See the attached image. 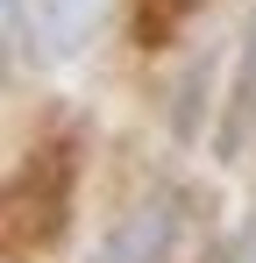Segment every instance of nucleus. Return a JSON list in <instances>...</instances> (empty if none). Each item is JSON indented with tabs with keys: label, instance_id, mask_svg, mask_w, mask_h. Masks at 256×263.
Here are the masks:
<instances>
[{
	"label": "nucleus",
	"instance_id": "obj_3",
	"mask_svg": "<svg viewBox=\"0 0 256 263\" xmlns=\"http://www.w3.org/2000/svg\"><path fill=\"white\" fill-rule=\"evenodd\" d=\"M256 121V22H249V43H242V71H235V121H228V135H221V149L235 157L242 149V128Z\"/></svg>",
	"mask_w": 256,
	"mask_h": 263
},
{
	"label": "nucleus",
	"instance_id": "obj_2",
	"mask_svg": "<svg viewBox=\"0 0 256 263\" xmlns=\"http://www.w3.org/2000/svg\"><path fill=\"white\" fill-rule=\"evenodd\" d=\"M178 228H185L178 192H157V199H142V206H135V214L107 235L100 263H164V256H171V242H178Z\"/></svg>",
	"mask_w": 256,
	"mask_h": 263
},
{
	"label": "nucleus",
	"instance_id": "obj_1",
	"mask_svg": "<svg viewBox=\"0 0 256 263\" xmlns=\"http://www.w3.org/2000/svg\"><path fill=\"white\" fill-rule=\"evenodd\" d=\"M107 29V0H7V43L14 64L36 57H79Z\"/></svg>",
	"mask_w": 256,
	"mask_h": 263
}]
</instances>
